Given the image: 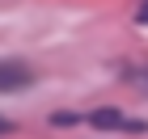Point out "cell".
Segmentation results:
<instances>
[{"instance_id": "cell-1", "label": "cell", "mask_w": 148, "mask_h": 139, "mask_svg": "<svg viewBox=\"0 0 148 139\" xmlns=\"http://www.w3.org/2000/svg\"><path fill=\"white\" fill-rule=\"evenodd\" d=\"M30 84H34V72L21 59H4L0 63V93H17V89H30Z\"/></svg>"}, {"instance_id": "cell-4", "label": "cell", "mask_w": 148, "mask_h": 139, "mask_svg": "<svg viewBox=\"0 0 148 139\" xmlns=\"http://www.w3.org/2000/svg\"><path fill=\"white\" fill-rule=\"evenodd\" d=\"M140 21H148V4H140Z\"/></svg>"}, {"instance_id": "cell-3", "label": "cell", "mask_w": 148, "mask_h": 139, "mask_svg": "<svg viewBox=\"0 0 148 139\" xmlns=\"http://www.w3.org/2000/svg\"><path fill=\"white\" fill-rule=\"evenodd\" d=\"M9 131H13V122H9L4 114H0V135H9Z\"/></svg>"}, {"instance_id": "cell-2", "label": "cell", "mask_w": 148, "mask_h": 139, "mask_svg": "<svg viewBox=\"0 0 148 139\" xmlns=\"http://www.w3.org/2000/svg\"><path fill=\"white\" fill-rule=\"evenodd\" d=\"M89 122H93V127H123V131H144V122H127V118L123 114H119V110H93V114H89Z\"/></svg>"}]
</instances>
